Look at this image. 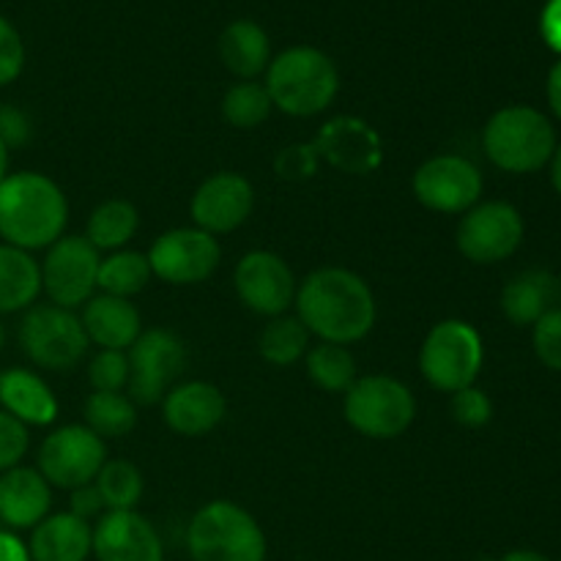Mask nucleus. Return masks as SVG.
Masks as SVG:
<instances>
[{"label":"nucleus","mask_w":561,"mask_h":561,"mask_svg":"<svg viewBox=\"0 0 561 561\" xmlns=\"http://www.w3.org/2000/svg\"><path fill=\"white\" fill-rule=\"evenodd\" d=\"M27 442H31L27 427L11 414L0 411V474L20 466V460L27 453Z\"/></svg>","instance_id":"obj_38"},{"label":"nucleus","mask_w":561,"mask_h":561,"mask_svg":"<svg viewBox=\"0 0 561 561\" xmlns=\"http://www.w3.org/2000/svg\"><path fill=\"white\" fill-rule=\"evenodd\" d=\"M559 296V279L542 268L520 272L504 285L502 312L515 327H535L546 312L553 310Z\"/></svg>","instance_id":"obj_24"},{"label":"nucleus","mask_w":561,"mask_h":561,"mask_svg":"<svg viewBox=\"0 0 561 561\" xmlns=\"http://www.w3.org/2000/svg\"><path fill=\"white\" fill-rule=\"evenodd\" d=\"M129 394L131 403H162L175 378L186 367V348L179 334L168 329H148L129 348Z\"/></svg>","instance_id":"obj_11"},{"label":"nucleus","mask_w":561,"mask_h":561,"mask_svg":"<svg viewBox=\"0 0 561 561\" xmlns=\"http://www.w3.org/2000/svg\"><path fill=\"white\" fill-rule=\"evenodd\" d=\"M219 244L201 228H175L159 236L148 252L153 277L170 285L206 283L219 266Z\"/></svg>","instance_id":"obj_14"},{"label":"nucleus","mask_w":561,"mask_h":561,"mask_svg":"<svg viewBox=\"0 0 561 561\" xmlns=\"http://www.w3.org/2000/svg\"><path fill=\"white\" fill-rule=\"evenodd\" d=\"M542 42L561 55V0H548L540 16Z\"/></svg>","instance_id":"obj_41"},{"label":"nucleus","mask_w":561,"mask_h":561,"mask_svg":"<svg viewBox=\"0 0 561 561\" xmlns=\"http://www.w3.org/2000/svg\"><path fill=\"white\" fill-rule=\"evenodd\" d=\"M414 195L431 211L466 214L480 203L482 173L466 157L442 153L420 164L414 173Z\"/></svg>","instance_id":"obj_13"},{"label":"nucleus","mask_w":561,"mask_h":561,"mask_svg":"<svg viewBox=\"0 0 561 561\" xmlns=\"http://www.w3.org/2000/svg\"><path fill=\"white\" fill-rule=\"evenodd\" d=\"M31 118L14 104H0V142L5 148H20L31 140Z\"/></svg>","instance_id":"obj_40"},{"label":"nucleus","mask_w":561,"mask_h":561,"mask_svg":"<svg viewBox=\"0 0 561 561\" xmlns=\"http://www.w3.org/2000/svg\"><path fill=\"white\" fill-rule=\"evenodd\" d=\"M551 184H553V190L559 192L561 195V146H557V151H553V157H551Z\"/></svg>","instance_id":"obj_46"},{"label":"nucleus","mask_w":561,"mask_h":561,"mask_svg":"<svg viewBox=\"0 0 561 561\" xmlns=\"http://www.w3.org/2000/svg\"><path fill=\"white\" fill-rule=\"evenodd\" d=\"M93 488L107 510H135L142 499V474L129 460H104Z\"/></svg>","instance_id":"obj_32"},{"label":"nucleus","mask_w":561,"mask_h":561,"mask_svg":"<svg viewBox=\"0 0 561 561\" xmlns=\"http://www.w3.org/2000/svg\"><path fill=\"white\" fill-rule=\"evenodd\" d=\"M548 104H551L553 115L561 121V60L548 75Z\"/></svg>","instance_id":"obj_44"},{"label":"nucleus","mask_w":561,"mask_h":561,"mask_svg":"<svg viewBox=\"0 0 561 561\" xmlns=\"http://www.w3.org/2000/svg\"><path fill=\"white\" fill-rule=\"evenodd\" d=\"M0 561H31L27 546L11 531H0Z\"/></svg>","instance_id":"obj_43"},{"label":"nucleus","mask_w":561,"mask_h":561,"mask_svg":"<svg viewBox=\"0 0 561 561\" xmlns=\"http://www.w3.org/2000/svg\"><path fill=\"white\" fill-rule=\"evenodd\" d=\"M69 203L42 173H11L0 181V239L16 250H44L64 236Z\"/></svg>","instance_id":"obj_2"},{"label":"nucleus","mask_w":561,"mask_h":561,"mask_svg":"<svg viewBox=\"0 0 561 561\" xmlns=\"http://www.w3.org/2000/svg\"><path fill=\"white\" fill-rule=\"evenodd\" d=\"M104 510V502L102 496H99V491L91 485H82L77 488V491H71V515H77V518L88 520L93 518V515H99Z\"/></svg>","instance_id":"obj_42"},{"label":"nucleus","mask_w":561,"mask_h":561,"mask_svg":"<svg viewBox=\"0 0 561 561\" xmlns=\"http://www.w3.org/2000/svg\"><path fill=\"white\" fill-rule=\"evenodd\" d=\"M345 420L367 438H398L416 416V400L403 381L389 376L356 378L345 392Z\"/></svg>","instance_id":"obj_7"},{"label":"nucleus","mask_w":561,"mask_h":561,"mask_svg":"<svg viewBox=\"0 0 561 561\" xmlns=\"http://www.w3.org/2000/svg\"><path fill=\"white\" fill-rule=\"evenodd\" d=\"M25 66V44L5 16H0V88L14 82Z\"/></svg>","instance_id":"obj_39"},{"label":"nucleus","mask_w":561,"mask_h":561,"mask_svg":"<svg viewBox=\"0 0 561 561\" xmlns=\"http://www.w3.org/2000/svg\"><path fill=\"white\" fill-rule=\"evenodd\" d=\"M53 504L49 482L36 469H14L0 474V520L11 529H33L42 524Z\"/></svg>","instance_id":"obj_20"},{"label":"nucleus","mask_w":561,"mask_h":561,"mask_svg":"<svg viewBox=\"0 0 561 561\" xmlns=\"http://www.w3.org/2000/svg\"><path fill=\"white\" fill-rule=\"evenodd\" d=\"M255 208V190L239 173H217L192 195L190 211L195 228L219 236L241 228Z\"/></svg>","instance_id":"obj_17"},{"label":"nucleus","mask_w":561,"mask_h":561,"mask_svg":"<svg viewBox=\"0 0 561 561\" xmlns=\"http://www.w3.org/2000/svg\"><path fill=\"white\" fill-rule=\"evenodd\" d=\"M559 296H561V285H559Z\"/></svg>","instance_id":"obj_49"},{"label":"nucleus","mask_w":561,"mask_h":561,"mask_svg":"<svg viewBox=\"0 0 561 561\" xmlns=\"http://www.w3.org/2000/svg\"><path fill=\"white\" fill-rule=\"evenodd\" d=\"M266 91L274 107L283 110L285 115L312 118L337 96V66L316 47H290L268 64Z\"/></svg>","instance_id":"obj_3"},{"label":"nucleus","mask_w":561,"mask_h":561,"mask_svg":"<svg viewBox=\"0 0 561 561\" xmlns=\"http://www.w3.org/2000/svg\"><path fill=\"white\" fill-rule=\"evenodd\" d=\"M99 250L82 236H60L47 250L42 268V288L53 305L64 310L85 305L93 296L99 277Z\"/></svg>","instance_id":"obj_12"},{"label":"nucleus","mask_w":561,"mask_h":561,"mask_svg":"<svg viewBox=\"0 0 561 561\" xmlns=\"http://www.w3.org/2000/svg\"><path fill=\"white\" fill-rule=\"evenodd\" d=\"M307 340H310V332L299 318L277 316L266 323V329L257 337V351L268 365L288 367L307 354Z\"/></svg>","instance_id":"obj_30"},{"label":"nucleus","mask_w":561,"mask_h":561,"mask_svg":"<svg viewBox=\"0 0 561 561\" xmlns=\"http://www.w3.org/2000/svg\"><path fill=\"white\" fill-rule=\"evenodd\" d=\"M82 329L88 334V343H96L107 351H124L135 345L142 334V321L137 307L121 296H91L82 310Z\"/></svg>","instance_id":"obj_21"},{"label":"nucleus","mask_w":561,"mask_h":561,"mask_svg":"<svg viewBox=\"0 0 561 561\" xmlns=\"http://www.w3.org/2000/svg\"><path fill=\"white\" fill-rule=\"evenodd\" d=\"M107 458L102 438L85 425H66L49 433L38 449V474L55 488L77 491L96 480Z\"/></svg>","instance_id":"obj_10"},{"label":"nucleus","mask_w":561,"mask_h":561,"mask_svg":"<svg viewBox=\"0 0 561 561\" xmlns=\"http://www.w3.org/2000/svg\"><path fill=\"white\" fill-rule=\"evenodd\" d=\"M482 148L504 173H537L557 151V129L540 110L513 104L491 115L482 129Z\"/></svg>","instance_id":"obj_4"},{"label":"nucleus","mask_w":561,"mask_h":561,"mask_svg":"<svg viewBox=\"0 0 561 561\" xmlns=\"http://www.w3.org/2000/svg\"><path fill=\"white\" fill-rule=\"evenodd\" d=\"M526 225L518 208L504 201L477 203L458 225V250L477 266H493L518 252L524 244Z\"/></svg>","instance_id":"obj_9"},{"label":"nucleus","mask_w":561,"mask_h":561,"mask_svg":"<svg viewBox=\"0 0 561 561\" xmlns=\"http://www.w3.org/2000/svg\"><path fill=\"white\" fill-rule=\"evenodd\" d=\"M137 225H140V214L131 203L107 201L93 208V214L88 217L85 239L96 250L118 252L137 233Z\"/></svg>","instance_id":"obj_27"},{"label":"nucleus","mask_w":561,"mask_h":561,"mask_svg":"<svg viewBox=\"0 0 561 561\" xmlns=\"http://www.w3.org/2000/svg\"><path fill=\"white\" fill-rule=\"evenodd\" d=\"M0 405L22 425L44 427L53 425L58 416V400L53 389L36 373L22 370V367L0 373Z\"/></svg>","instance_id":"obj_23"},{"label":"nucleus","mask_w":561,"mask_h":561,"mask_svg":"<svg viewBox=\"0 0 561 561\" xmlns=\"http://www.w3.org/2000/svg\"><path fill=\"white\" fill-rule=\"evenodd\" d=\"M91 553L99 561H162L157 529L135 510H110L93 529Z\"/></svg>","instance_id":"obj_18"},{"label":"nucleus","mask_w":561,"mask_h":561,"mask_svg":"<svg viewBox=\"0 0 561 561\" xmlns=\"http://www.w3.org/2000/svg\"><path fill=\"white\" fill-rule=\"evenodd\" d=\"M219 58L239 80H255L272 64V44L266 31L252 20H236L219 36Z\"/></svg>","instance_id":"obj_25"},{"label":"nucleus","mask_w":561,"mask_h":561,"mask_svg":"<svg viewBox=\"0 0 561 561\" xmlns=\"http://www.w3.org/2000/svg\"><path fill=\"white\" fill-rule=\"evenodd\" d=\"M93 529L88 520L71 513L47 515L38 526H33L31 561H85L91 557Z\"/></svg>","instance_id":"obj_22"},{"label":"nucleus","mask_w":561,"mask_h":561,"mask_svg":"<svg viewBox=\"0 0 561 561\" xmlns=\"http://www.w3.org/2000/svg\"><path fill=\"white\" fill-rule=\"evenodd\" d=\"M88 381L93 392H121L129 383V359L124 351H99L88 367Z\"/></svg>","instance_id":"obj_34"},{"label":"nucleus","mask_w":561,"mask_h":561,"mask_svg":"<svg viewBox=\"0 0 561 561\" xmlns=\"http://www.w3.org/2000/svg\"><path fill=\"white\" fill-rule=\"evenodd\" d=\"M482 359L485 348L480 332L471 323L449 318L427 332L420 351V370L433 389L455 394L466 387H474Z\"/></svg>","instance_id":"obj_6"},{"label":"nucleus","mask_w":561,"mask_h":561,"mask_svg":"<svg viewBox=\"0 0 561 561\" xmlns=\"http://www.w3.org/2000/svg\"><path fill=\"white\" fill-rule=\"evenodd\" d=\"M225 394L208 381L179 383L162 398L164 425L179 436H206L225 420Z\"/></svg>","instance_id":"obj_19"},{"label":"nucleus","mask_w":561,"mask_h":561,"mask_svg":"<svg viewBox=\"0 0 561 561\" xmlns=\"http://www.w3.org/2000/svg\"><path fill=\"white\" fill-rule=\"evenodd\" d=\"M42 290V268L31 252L0 244V312L25 310Z\"/></svg>","instance_id":"obj_26"},{"label":"nucleus","mask_w":561,"mask_h":561,"mask_svg":"<svg viewBox=\"0 0 561 561\" xmlns=\"http://www.w3.org/2000/svg\"><path fill=\"white\" fill-rule=\"evenodd\" d=\"M299 321L321 343H359L376 327V296L359 274L348 268H318L296 288Z\"/></svg>","instance_id":"obj_1"},{"label":"nucleus","mask_w":561,"mask_h":561,"mask_svg":"<svg viewBox=\"0 0 561 561\" xmlns=\"http://www.w3.org/2000/svg\"><path fill=\"white\" fill-rule=\"evenodd\" d=\"M531 345L535 354L548 370L561 373V310L553 307L551 312L535 323V334H531Z\"/></svg>","instance_id":"obj_36"},{"label":"nucleus","mask_w":561,"mask_h":561,"mask_svg":"<svg viewBox=\"0 0 561 561\" xmlns=\"http://www.w3.org/2000/svg\"><path fill=\"white\" fill-rule=\"evenodd\" d=\"M186 546L192 561H266L263 529L233 502H211L197 510Z\"/></svg>","instance_id":"obj_5"},{"label":"nucleus","mask_w":561,"mask_h":561,"mask_svg":"<svg viewBox=\"0 0 561 561\" xmlns=\"http://www.w3.org/2000/svg\"><path fill=\"white\" fill-rule=\"evenodd\" d=\"M318 164L321 159L312 142H294L274 157V173L283 181H307L316 175Z\"/></svg>","instance_id":"obj_35"},{"label":"nucleus","mask_w":561,"mask_h":561,"mask_svg":"<svg viewBox=\"0 0 561 561\" xmlns=\"http://www.w3.org/2000/svg\"><path fill=\"white\" fill-rule=\"evenodd\" d=\"M312 146L321 162L345 175H370L383 164L381 135L367 121L354 115L329 118Z\"/></svg>","instance_id":"obj_16"},{"label":"nucleus","mask_w":561,"mask_h":561,"mask_svg":"<svg viewBox=\"0 0 561 561\" xmlns=\"http://www.w3.org/2000/svg\"><path fill=\"white\" fill-rule=\"evenodd\" d=\"M307 373L323 392H348L356 381V362L345 345L321 343L307 351Z\"/></svg>","instance_id":"obj_31"},{"label":"nucleus","mask_w":561,"mask_h":561,"mask_svg":"<svg viewBox=\"0 0 561 561\" xmlns=\"http://www.w3.org/2000/svg\"><path fill=\"white\" fill-rule=\"evenodd\" d=\"M449 411H453V420L460 422L463 427H482L493 420L491 398L477 387H466L455 392Z\"/></svg>","instance_id":"obj_37"},{"label":"nucleus","mask_w":561,"mask_h":561,"mask_svg":"<svg viewBox=\"0 0 561 561\" xmlns=\"http://www.w3.org/2000/svg\"><path fill=\"white\" fill-rule=\"evenodd\" d=\"M272 96H268L266 85L255 80H241L228 88L222 99V115L230 126L236 129H255L257 124L268 118L272 113Z\"/></svg>","instance_id":"obj_33"},{"label":"nucleus","mask_w":561,"mask_h":561,"mask_svg":"<svg viewBox=\"0 0 561 561\" xmlns=\"http://www.w3.org/2000/svg\"><path fill=\"white\" fill-rule=\"evenodd\" d=\"M3 343H5V332H3V323H0V351H3Z\"/></svg>","instance_id":"obj_48"},{"label":"nucleus","mask_w":561,"mask_h":561,"mask_svg":"<svg viewBox=\"0 0 561 561\" xmlns=\"http://www.w3.org/2000/svg\"><path fill=\"white\" fill-rule=\"evenodd\" d=\"M20 345L33 365L53 373H69L88 351V334L71 310L58 305H36L20 323Z\"/></svg>","instance_id":"obj_8"},{"label":"nucleus","mask_w":561,"mask_h":561,"mask_svg":"<svg viewBox=\"0 0 561 561\" xmlns=\"http://www.w3.org/2000/svg\"><path fill=\"white\" fill-rule=\"evenodd\" d=\"M236 294L247 310L277 318L296 301V277L288 263L268 250L247 252L233 272Z\"/></svg>","instance_id":"obj_15"},{"label":"nucleus","mask_w":561,"mask_h":561,"mask_svg":"<svg viewBox=\"0 0 561 561\" xmlns=\"http://www.w3.org/2000/svg\"><path fill=\"white\" fill-rule=\"evenodd\" d=\"M137 425V409L131 398L121 392H93L85 400V427L99 438H121Z\"/></svg>","instance_id":"obj_29"},{"label":"nucleus","mask_w":561,"mask_h":561,"mask_svg":"<svg viewBox=\"0 0 561 561\" xmlns=\"http://www.w3.org/2000/svg\"><path fill=\"white\" fill-rule=\"evenodd\" d=\"M151 277L153 274L148 255L135 250H118L99 263L96 288H102L104 294L110 296L129 299V296L140 294V290L151 283Z\"/></svg>","instance_id":"obj_28"},{"label":"nucleus","mask_w":561,"mask_h":561,"mask_svg":"<svg viewBox=\"0 0 561 561\" xmlns=\"http://www.w3.org/2000/svg\"><path fill=\"white\" fill-rule=\"evenodd\" d=\"M5 168H9V148L0 142V181L5 179Z\"/></svg>","instance_id":"obj_47"},{"label":"nucleus","mask_w":561,"mask_h":561,"mask_svg":"<svg viewBox=\"0 0 561 561\" xmlns=\"http://www.w3.org/2000/svg\"><path fill=\"white\" fill-rule=\"evenodd\" d=\"M502 561H551V559L542 557V553H537V551H524V548H520V551L504 553Z\"/></svg>","instance_id":"obj_45"}]
</instances>
